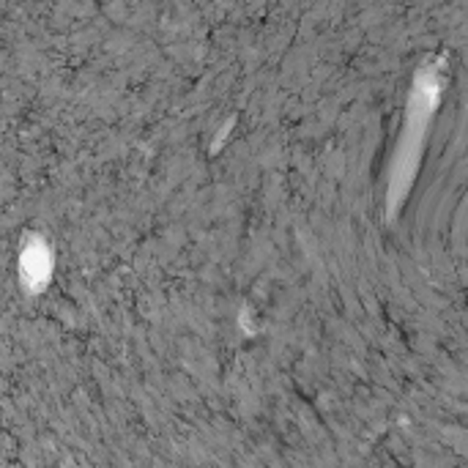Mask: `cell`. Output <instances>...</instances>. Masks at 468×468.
Segmentation results:
<instances>
[{
    "label": "cell",
    "instance_id": "6da1fadb",
    "mask_svg": "<svg viewBox=\"0 0 468 468\" xmlns=\"http://www.w3.org/2000/svg\"><path fill=\"white\" fill-rule=\"evenodd\" d=\"M441 99V69L436 66H425L417 80H414V90H411V101H409V112H406V126L395 151V162H392V184H389V214L398 211L400 200L406 197L417 167H420V151H422V140L428 132V123L433 118V110Z\"/></svg>",
    "mask_w": 468,
    "mask_h": 468
},
{
    "label": "cell",
    "instance_id": "7a4b0ae2",
    "mask_svg": "<svg viewBox=\"0 0 468 468\" xmlns=\"http://www.w3.org/2000/svg\"><path fill=\"white\" fill-rule=\"evenodd\" d=\"M52 274V252L41 239H33L25 244L22 255H19V277L25 280V285L30 291H41L49 282Z\"/></svg>",
    "mask_w": 468,
    "mask_h": 468
}]
</instances>
